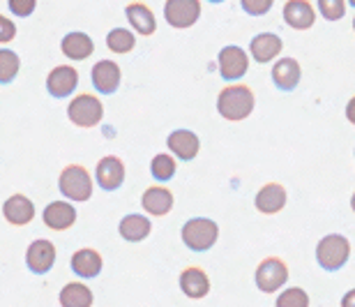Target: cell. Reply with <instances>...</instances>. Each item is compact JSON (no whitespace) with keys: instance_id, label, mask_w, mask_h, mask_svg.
<instances>
[{"instance_id":"cell-6","label":"cell","mask_w":355,"mask_h":307,"mask_svg":"<svg viewBox=\"0 0 355 307\" xmlns=\"http://www.w3.org/2000/svg\"><path fill=\"white\" fill-rule=\"evenodd\" d=\"M254 280H257V287L263 294H275L288 282V266L277 256H270V259H263L259 263Z\"/></svg>"},{"instance_id":"cell-3","label":"cell","mask_w":355,"mask_h":307,"mask_svg":"<svg viewBox=\"0 0 355 307\" xmlns=\"http://www.w3.org/2000/svg\"><path fill=\"white\" fill-rule=\"evenodd\" d=\"M58 190L69 201H88L92 197V178L86 167L81 164H69L60 171Z\"/></svg>"},{"instance_id":"cell-7","label":"cell","mask_w":355,"mask_h":307,"mask_svg":"<svg viewBox=\"0 0 355 307\" xmlns=\"http://www.w3.org/2000/svg\"><path fill=\"white\" fill-rule=\"evenodd\" d=\"M201 17V0H166L164 19L171 28L184 31L191 28Z\"/></svg>"},{"instance_id":"cell-28","label":"cell","mask_w":355,"mask_h":307,"mask_svg":"<svg viewBox=\"0 0 355 307\" xmlns=\"http://www.w3.org/2000/svg\"><path fill=\"white\" fill-rule=\"evenodd\" d=\"M21 69L19 53H14L12 49H0V85H7L17 78Z\"/></svg>"},{"instance_id":"cell-36","label":"cell","mask_w":355,"mask_h":307,"mask_svg":"<svg viewBox=\"0 0 355 307\" xmlns=\"http://www.w3.org/2000/svg\"><path fill=\"white\" fill-rule=\"evenodd\" d=\"M342 307H355V289H351L349 294L342 298Z\"/></svg>"},{"instance_id":"cell-22","label":"cell","mask_w":355,"mask_h":307,"mask_svg":"<svg viewBox=\"0 0 355 307\" xmlns=\"http://www.w3.org/2000/svg\"><path fill=\"white\" fill-rule=\"evenodd\" d=\"M282 47H284V42H282L279 35H275V33H259L257 38L252 40L250 53H252V58L257 60V63L266 65V63L275 60L277 56L282 53Z\"/></svg>"},{"instance_id":"cell-8","label":"cell","mask_w":355,"mask_h":307,"mask_svg":"<svg viewBox=\"0 0 355 307\" xmlns=\"http://www.w3.org/2000/svg\"><path fill=\"white\" fill-rule=\"evenodd\" d=\"M217 65H219V74H222L224 81H238L247 74L250 69V56L245 53V49L240 47H224L217 56Z\"/></svg>"},{"instance_id":"cell-1","label":"cell","mask_w":355,"mask_h":307,"mask_svg":"<svg viewBox=\"0 0 355 307\" xmlns=\"http://www.w3.org/2000/svg\"><path fill=\"white\" fill-rule=\"evenodd\" d=\"M254 104H257V97H254V90L250 85H226V88L219 90L217 95V111L219 116L226 118V120H245L252 116L254 111Z\"/></svg>"},{"instance_id":"cell-26","label":"cell","mask_w":355,"mask_h":307,"mask_svg":"<svg viewBox=\"0 0 355 307\" xmlns=\"http://www.w3.org/2000/svg\"><path fill=\"white\" fill-rule=\"evenodd\" d=\"M60 307H92V291L83 282H69L62 287Z\"/></svg>"},{"instance_id":"cell-38","label":"cell","mask_w":355,"mask_h":307,"mask_svg":"<svg viewBox=\"0 0 355 307\" xmlns=\"http://www.w3.org/2000/svg\"><path fill=\"white\" fill-rule=\"evenodd\" d=\"M210 3H224V0H210Z\"/></svg>"},{"instance_id":"cell-18","label":"cell","mask_w":355,"mask_h":307,"mask_svg":"<svg viewBox=\"0 0 355 307\" xmlns=\"http://www.w3.org/2000/svg\"><path fill=\"white\" fill-rule=\"evenodd\" d=\"M3 217L14 226H26L35 217V204L26 194H12L3 204Z\"/></svg>"},{"instance_id":"cell-16","label":"cell","mask_w":355,"mask_h":307,"mask_svg":"<svg viewBox=\"0 0 355 307\" xmlns=\"http://www.w3.org/2000/svg\"><path fill=\"white\" fill-rule=\"evenodd\" d=\"M69 266H72L74 275L76 277H83V280H92V277H97L102 273V254L97 252V249L92 247H83V249H76L72 254V261H69Z\"/></svg>"},{"instance_id":"cell-13","label":"cell","mask_w":355,"mask_h":307,"mask_svg":"<svg viewBox=\"0 0 355 307\" xmlns=\"http://www.w3.org/2000/svg\"><path fill=\"white\" fill-rule=\"evenodd\" d=\"M92 85H95L97 92L102 95H113L120 88V81H123V72H120V65L116 60H99L92 67Z\"/></svg>"},{"instance_id":"cell-40","label":"cell","mask_w":355,"mask_h":307,"mask_svg":"<svg viewBox=\"0 0 355 307\" xmlns=\"http://www.w3.org/2000/svg\"><path fill=\"white\" fill-rule=\"evenodd\" d=\"M353 31H355V17H353Z\"/></svg>"},{"instance_id":"cell-5","label":"cell","mask_w":355,"mask_h":307,"mask_svg":"<svg viewBox=\"0 0 355 307\" xmlns=\"http://www.w3.org/2000/svg\"><path fill=\"white\" fill-rule=\"evenodd\" d=\"M102 116H104V106L99 102V97L90 95V92L76 95L67 106V118L72 120L76 127H83V130L97 127L102 123Z\"/></svg>"},{"instance_id":"cell-11","label":"cell","mask_w":355,"mask_h":307,"mask_svg":"<svg viewBox=\"0 0 355 307\" xmlns=\"http://www.w3.org/2000/svg\"><path fill=\"white\" fill-rule=\"evenodd\" d=\"M284 24L293 31H309L316 21V10L309 0H286L282 10Z\"/></svg>"},{"instance_id":"cell-39","label":"cell","mask_w":355,"mask_h":307,"mask_svg":"<svg viewBox=\"0 0 355 307\" xmlns=\"http://www.w3.org/2000/svg\"><path fill=\"white\" fill-rule=\"evenodd\" d=\"M349 3H351V5H353V7H355V0H349Z\"/></svg>"},{"instance_id":"cell-10","label":"cell","mask_w":355,"mask_h":307,"mask_svg":"<svg viewBox=\"0 0 355 307\" xmlns=\"http://www.w3.org/2000/svg\"><path fill=\"white\" fill-rule=\"evenodd\" d=\"M95 181L104 192H116L125 183V164L116 155H106L97 162Z\"/></svg>"},{"instance_id":"cell-4","label":"cell","mask_w":355,"mask_h":307,"mask_svg":"<svg viewBox=\"0 0 355 307\" xmlns=\"http://www.w3.org/2000/svg\"><path fill=\"white\" fill-rule=\"evenodd\" d=\"M219 238V226L208 217H194L182 226V242L191 252H208Z\"/></svg>"},{"instance_id":"cell-14","label":"cell","mask_w":355,"mask_h":307,"mask_svg":"<svg viewBox=\"0 0 355 307\" xmlns=\"http://www.w3.org/2000/svg\"><path fill=\"white\" fill-rule=\"evenodd\" d=\"M166 146L182 162H191L198 155V151H201V141H198V137L191 130H173L168 134Z\"/></svg>"},{"instance_id":"cell-21","label":"cell","mask_w":355,"mask_h":307,"mask_svg":"<svg viewBox=\"0 0 355 307\" xmlns=\"http://www.w3.org/2000/svg\"><path fill=\"white\" fill-rule=\"evenodd\" d=\"M286 199L288 194H286V190H284V185L268 183L259 190L254 204H257V210L263 213V215H275V213H279L284 206H286Z\"/></svg>"},{"instance_id":"cell-31","label":"cell","mask_w":355,"mask_h":307,"mask_svg":"<svg viewBox=\"0 0 355 307\" xmlns=\"http://www.w3.org/2000/svg\"><path fill=\"white\" fill-rule=\"evenodd\" d=\"M318 12L328 21H339L346 14V0H318Z\"/></svg>"},{"instance_id":"cell-27","label":"cell","mask_w":355,"mask_h":307,"mask_svg":"<svg viewBox=\"0 0 355 307\" xmlns=\"http://www.w3.org/2000/svg\"><path fill=\"white\" fill-rule=\"evenodd\" d=\"M134 47H137V35L132 31H127V28H113V31L106 35V49H109L111 53L125 56L134 51Z\"/></svg>"},{"instance_id":"cell-29","label":"cell","mask_w":355,"mask_h":307,"mask_svg":"<svg viewBox=\"0 0 355 307\" xmlns=\"http://www.w3.org/2000/svg\"><path fill=\"white\" fill-rule=\"evenodd\" d=\"M175 169H178V164L171 155H166V153H159V155H155L153 157V162H150V174L153 178L157 183H166V181H171V178L175 176Z\"/></svg>"},{"instance_id":"cell-34","label":"cell","mask_w":355,"mask_h":307,"mask_svg":"<svg viewBox=\"0 0 355 307\" xmlns=\"http://www.w3.org/2000/svg\"><path fill=\"white\" fill-rule=\"evenodd\" d=\"M14 38H17V24L0 14V44H7Z\"/></svg>"},{"instance_id":"cell-33","label":"cell","mask_w":355,"mask_h":307,"mask_svg":"<svg viewBox=\"0 0 355 307\" xmlns=\"http://www.w3.org/2000/svg\"><path fill=\"white\" fill-rule=\"evenodd\" d=\"M243 3V10L250 14V17H263L270 10H272L275 0H240Z\"/></svg>"},{"instance_id":"cell-24","label":"cell","mask_w":355,"mask_h":307,"mask_svg":"<svg viewBox=\"0 0 355 307\" xmlns=\"http://www.w3.org/2000/svg\"><path fill=\"white\" fill-rule=\"evenodd\" d=\"M180 289L187 298H196V301L198 298H205L210 291V280H208V275H205V270L196 266L184 268L180 273Z\"/></svg>"},{"instance_id":"cell-23","label":"cell","mask_w":355,"mask_h":307,"mask_svg":"<svg viewBox=\"0 0 355 307\" xmlns=\"http://www.w3.org/2000/svg\"><path fill=\"white\" fill-rule=\"evenodd\" d=\"M60 51L67 56L69 60H86L95 51V42L88 33H67L60 42Z\"/></svg>"},{"instance_id":"cell-32","label":"cell","mask_w":355,"mask_h":307,"mask_svg":"<svg viewBox=\"0 0 355 307\" xmlns=\"http://www.w3.org/2000/svg\"><path fill=\"white\" fill-rule=\"evenodd\" d=\"M7 7H10V12L14 14V17L26 19V17H31V14L35 12L37 0H7Z\"/></svg>"},{"instance_id":"cell-20","label":"cell","mask_w":355,"mask_h":307,"mask_svg":"<svg viewBox=\"0 0 355 307\" xmlns=\"http://www.w3.org/2000/svg\"><path fill=\"white\" fill-rule=\"evenodd\" d=\"M302 78V69H300V63L295 58H279L275 63L272 67V83L279 88L282 92H291L297 88Z\"/></svg>"},{"instance_id":"cell-30","label":"cell","mask_w":355,"mask_h":307,"mask_svg":"<svg viewBox=\"0 0 355 307\" xmlns=\"http://www.w3.org/2000/svg\"><path fill=\"white\" fill-rule=\"evenodd\" d=\"M277 307H309V296H307V291L300 287H291L279 294Z\"/></svg>"},{"instance_id":"cell-35","label":"cell","mask_w":355,"mask_h":307,"mask_svg":"<svg viewBox=\"0 0 355 307\" xmlns=\"http://www.w3.org/2000/svg\"><path fill=\"white\" fill-rule=\"evenodd\" d=\"M346 120H349L351 125H355V95L349 99V104H346Z\"/></svg>"},{"instance_id":"cell-15","label":"cell","mask_w":355,"mask_h":307,"mask_svg":"<svg viewBox=\"0 0 355 307\" xmlns=\"http://www.w3.org/2000/svg\"><path fill=\"white\" fill-rule=\"evenodd\" d=\"M125 17L130 21L132 31L141 35V38H150L157 31V19H155L153 10L146 3H130L125 7Z\"/></svg>"},{"instance_id":"cell-17","label":"cell","mask_w":355,"mask_h":307,"mask_svg":"<svg viewBox=\"0 0 355 307\" xmlns=\"http://www.w3.org/2000/svg\"><path fill=\"white\" fill-rule=\"evenodd\" d=\"M42 219H44L49 229L67 231L76 222V208L67 201H51L42 213Z\"/></svg>"},{"instance_id":"cell-9","label":"cell","mask_w":355,"mask_h":307,"mask_svg":"<svg viewBox=\"0 0 355 307\" xmlns=\"http://www.w3.org/2000/svg\"><path fill=\"white\" fill-rule=\"evenodd\" d=\"M55 263V245L46 238L33 240L26 249V266L35 275H44L53 268Z\"/></svg>"},{"instance_id":"cell-25","label":"cell","mask_w":355,"mask_h":307,"mask_svg":"<svg viewBox=\"0 0 355 307\" xmlns=\"http://www.w3.org/2000/svg\"><path fill=\"white\" fill-rule=\"evenodd\" d=\"M118 231H120V235H123V240H127V242H141L150 235L153 224L146 215L130 213V215H125L123 219H120Z\"/></svg>"},{"instance_id":"cell-2","label":"cell","mask_w":355,"mask_h":307,"mask_svg":"<svg viewBox=\"0 0 355 307\" xmlns=\"http://www.w3.org/2000/svg\"><path fill=\"white\" fill-rule=\"evenodd\" d=\"M349 256H351V242L342 233L325 235L316 245V261H318V266L323 270H328V273H335V270L344 268Z\"/></svg>"},{"instance_id":"cell-19","label":"cell","mask_w":355,"mask_h":307,"mask_svg":"<svg viewBox=\"0 0 355 307\" xmlns=\"http://www.w3.org/2000/svg\"><path fill=\"white\" fill-rule=\"evenodd\" d=\"M141 206H144V210L148 215L162 217V215H166V213H171L173 194L164 185H153V188H148L144 192V197H141Z\"/></svg>"},{"instance_id":"cell-37","label":"cell","mask_w":355,"mask_h":307,"mask_svg":"<svg viewBox=\"0 0 355 307\" xmlns=\"http://www.w3.org/2000/svg\"><path fill=\"white\" fill-rule=\"evenodd\" d=\"M351 208H353V213H355V192H353V197H351Z\"/></svg>"},{"instance_id":"cell-12","label":"cell","mask_w":355,"mask_h":307,"mask_svg":"<svg viewBox=\"0 0 355 307\" xmlns=\"http://www.w3.org/2000/svg\"><path fill=\"white\" fill-rule=\"evenodd\" d=\"M79 85V72L72 65H58L53 67L46 76V90L55 99L69 97Z\"/></svg>"}]
</instances>
